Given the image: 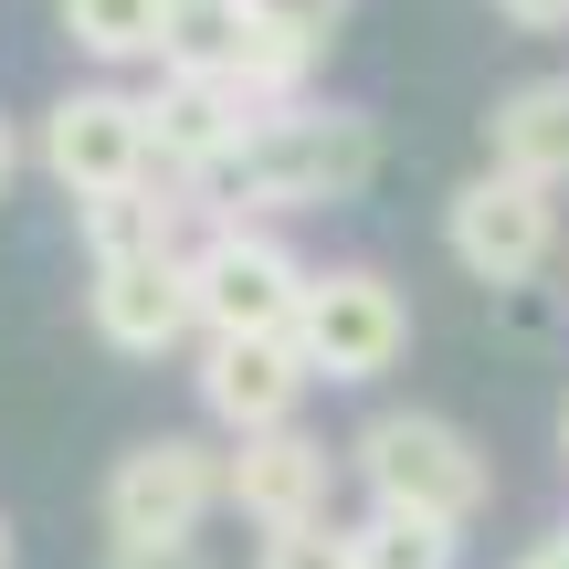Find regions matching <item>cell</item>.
<instances>
[{"label": "cell", "instance_id": "cell-20", "mask_svg": "<svg viewBox=\"0 0 569 569\" xmlns=\"http://www.w3.org/2000/svg\"><path fill=\"white\" fill-rule=\"evenodd\" d=\"M496 21H507V32H569V0H496Z\"/></svg>", "mask_w": 569, "mask_h": 569}, {"label": "cell", "instance_id": "cell-12", "mask_svg": "<svg viewBox=\"0 0 569 569\" xmlns=\"http://www.w3.org/2000/svg\"><path fill=\"white\" fill-rule=\"evenodd\" d=\"M211 211H222V190L148 169L138 190L74 201V232H84V264H138V253H190V243L211 232Z\"/></svg>", "mask_w": 569, "mask_h": 569}, {"label": "cell", "instance_id": "cell-21", "mask_svg": "<svg viewBox=\"0 0 569 569\" xmlns=\"http://www.w3.org/2000/svg\"><path fill=\"white\" fill-rule=\"evenodd\" d=\"M21 159H32V138H21V117L0 106V201H11V180H21Z\"/></svg>", "mask_w": 569, "mask_h": 569}, {"label": "cell", "instance_id": "cell-13", "mask_svg": "<svg viewBox=\"0 0 569 569\" xmlns=\"http://www.w3.org/2000/svg\"><path fill=\"white\" fill-rule=\"evenodd\" d=\"M486 159L538 190H569V74H528L486 106Z\"/></svg>", "mask_w": 569, "mask_h": 569}, {"label": "cell", "instance_id": "cell-18", "mask_svg": "<svg viewBox=\"0 0 569 569\" xmlns=\"http://www.w3.org/2000/svg\"><path fill=\"white\" fill-rule=\"evenodd\" d=\"M253 569H348V517H327V528H274Z\"/></svg>", "mask_w": 569, "mask_h": 569}, {"label": "cell", "instance_id": "cell-7", "mask_svg": "<svg viewBox=\"0 0 569 569\" xmlns=\"http://www.w3.org/2000/svg\"><path fill=\"white\" fill-rule=\"evenodd\" d=\"M443 253L475 284H538L559 264V190H538V180H517V169L486 159L443 201Z\"/></svg>", "mask_w": 569, "mask_h": 569}, {"label": "cell", "instance_id": "cell-22", "mask_svg": "<svg viewBox=\"0 0 569 569\" xmlns=\"http://www.w3.org/2000/svg\"><path fill=\"white\" fill-rule=\"evenodd\" d=\"M106 569H211V559H201V549H117Z\"/></svg>", "mask_w": 569, "mask_h": 569}, {"label": "cell", "instance_id": "cell-10", "mask_svg": "<svg viewBox=\"0 0 569 569\" xmlns=\"http://www.w3.org/2000/svg\"><path fill=\"white\" fill-rule=\"evenodd\" d=\"M84 327L117 359H180L201 338V296H190V253H138V264H84Z\"/></svg>", "mask_w": 569, "mask_h": 569}, {"label": "cell", "instance_id": "cell-17", "mask_svg": "<svg viewBox=\"0 0 569 569\" xmlns=\"http://www.w3.org/2000/svg\"><path fill=\"white\" fill-rule=\"evenodd\" d=\"M243 21H253V0H169V42H159V63H180V74H232V53H243Z\"/></svg>", "mask_w": 569, "mask_h": 569}, {"label": "cell", "instance_id": "cell-8", "mask_svg": "<svg viewBox=\"0 0 569 569\" xmlns=\"http://www.w3.org/2000/svg\"><path fill=\"white\" fill-rule=\"evenodd\" d=\"M338 475H348V443H327V432H306V422L222 443V496H232V517H243L253 538L327 528V517H338Z\"/></svg>", "mask_w": 569, "mask_h": 569}, {"label": "cell", "instance_id": "cell-4", "mask_svg": "<svg viewBox=\"0 0 569 569\" xmlns=\"http://www.w3.org/2000/svg\"><path fill=\"white\" fill-rule=\"evenodd\" d=\"M211 507H232L222 496V443H201V432H148V443H127L117 465H106V538L117 549H201Z\"/></svg>", "mask_w": 569, "mask_h": 569}, {"label": "cell", "instance_id": "cell-23", "mask_svg": "<svg viewBox=\"0 0 569 569\" xmlns=\"http://www.w3.org/2000/svg\"><path fill=\"white\" fill-rule=\"evenodd\" d=\"M517 569H569V517H559L549 538H528V549H517Z\"/></svg>", "mask_w": 569, "mask_h": 569}, {"label": "cell", "instance_id": "cell-15", "mask_svg": "<svg viewBox=\"0 0 569 569\" xmlns=\"http://www.w3.org/2000/svg\"><path fill=\"white\" fill-rule=\"evenodd\" d=\"M327 53H338V42L296 32V21H274V11H253L243 21V53H232V84H243L253 106H296V96H317Z\"/></svg>", "mask_w": 569, "mask_h": 569}, {"label": "cell", "instance_id": "cell-16", "mask_svg": "<svg viewBox=\"0 0 569 569\" xmlns=\"http://www.w3.org/2000/svg\"><path fill=\"white\" fill-rule=\"evenodd\" d=\"M348 569H465V528L432 517H348Z\"/></svg>", "mask_w": 569, "mask_h": 569}, {"label": "cell", "instance_id": "cell-3", "mask_svg": "<svg viewBox=\"0 0 569 569\" xmlns=\"http://www.w3.org/2000/svg\"><path fill=\"white\" fill-rule=\"evenodd\" d=\"M306 284H317V264L284 243V222H253V211H211V232L190 243L201 338H296Z\"/></svg>", "mask_w": 569, "mask_h": 569}, {"label": "cell", "instance_id": "cell-11", "mask_svg": "<svg viewBox=\"0 0 569 569\" xmlns=\"http://www.w3.org/2000/svg\"><path fill=\"white\" fill-rule=\"evenodd\" d=\"M190 390H201V422L222 432V443H243V432L306 422V390H317V369H306L296 338H201Z\"/></svg>", "mask_w": 569, "mask_h": 569}, {"label": "cell", "instance_id": "cell-24", "mask_svg": "<svg viewBox=\"0 0 569 569\" xmlns=\"http://www.w3.org/2000/svg\"><path fill=\"white\" fill-rule=\"evenodd\" d=\"M11 559H21V538H11V517H0V569H11Z\"/></svg>", "mask_w": 569, "mask_h": 569}, {"label": "cell", "instance_id": "cell-2", "mask_svg": "<svg viewBox=\"0 0 569 569\" xmlns=\"http://www.w3.org/2000/svg\"><path fill=\"white\" fill-rule=\"evenodd\" d=\"M348 475L380 517H432V528H475L496 507V465L453 411H422V401H390L348 432Z\"/></svg>", "mask_w": 569, "mask_h": 569}, {"label": "cell", "instance_id": "cell-19", "mask_svg": "<svg viewBox=\"0 0 569 569\" xmlns=\"http://www.w3.org/2000/svg\"><path fill=\"white\" fill-rule=\"evenodd\" d=\"M253 11H274V21H296V32H317V42H338V32H348V11H359V0H253Z\"/></svg>", "mask_w": 569, "mask_h": 569}, {"label": "cell", "instance_id": "cell-1", "mask_svg": "<svg viewBox=\"0 0 569 569\" xmlns=\"http://www.w3.org/2000/svg\"><path fill=\"white\" fill-rule=\"evenodd\" d=\"M380 180V117L338 96H296L264 106L222 180V211H253V222H296V211H338Z\"/></svg>", "mask_w": 569, "mask_h": 569}, {"label": "cell", "instance_id": "cell-9", "mask_svg": "<svg viewBox=\"0 0 569 569\" xmlns=\"http://www.w3.org/2000/svg\"><path fill=\"white\" fill-rule=\"evenodd\" d=\"M138 96H148L159 169H169V180H201V190H222V180H232V159H243L253 117H264V106H253L232 74H180V63H148Z\"/></svg>", "mask_w": 569, "mask_h": 569}, {"label": "cell", "instance_id": "cell-5", "mask_svg": "<svg viewBox=\"0 0 569 569\" xmlns=\"http://www.w3.org/2000/svg\"><path fill=\"white\" fill-rule=\"evenodd\" d=\"M32 159L63 201H106V190H138L159 169V138H148V96H127L117 74H84L42 106Z\"/></svg>", "mask_w": 569, "mask_h": 569}, {"label": "cell", "instance_id": "cell-6", "mask_svg": "<svg viewBox=\"0 0 569 569\" xmlns=\"http://www.w3.org/2000/svg\"><path fill=\"white\" fill-rule=\"evenodd\" d=\"M296 348L327 390H369L411 359V296L380 264H317V284L296 306Z\"/></svg>", "mask_w": 569, "mask_h": 569}, {"label": "cell", "instance_id": "cell-25", "mask_svg": "<svg viewBox=\"0 0 569 569\" xmlns=\"http://www.w3.org/2000/svg\"><path fill=\"white\" fill-rule=\"evenodd\" d=\"M559 475H569V401H559Z\"/></svg>", "mask_w": 569, "mask_h": 569}, {"label": "cell", "instance_id": "cell-14", "mask_svg": "<svg viewBox=\"0 0 569 569\" xmlns=\"http://www.w3.org/2000/svg\"><path fill=\"white\" fill-rule=\"evenodd\" d=\"M53 21H63V42H74L96 74H138L169 42V0H53Z\"/></svg>", "mask_w": 569, "mask_h": 569}]
</instances>
